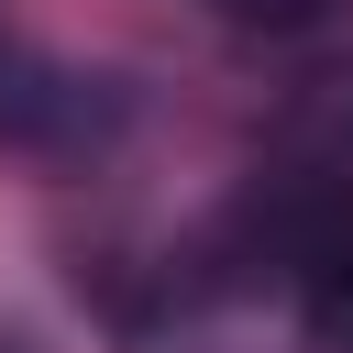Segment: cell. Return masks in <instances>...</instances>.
I'll return each mask as SVG.
<instances>
[{
  "instance_id": "1",
  "label": "cell",
  "mask_w": 353,
  "mask_h": 353,
  "mask_svg": "<svg viewBox=\"0 0 353 353\" xmlns=\"http://www.w3.org/2000/svg\"><path fill=\"white\" fill-rule=\"evenodd\" d=\"M309 331H320L331 353H353V243H331V254L309 265Z\"/></svg>"
},
{
  "instance_id": "2",
  "label": "cell",
  "mask_w": 353,
  "mask_h": 353,
  "mask_svg": "<svg viewBox=\"0 0 353 353\" xmlns=\"http://www.w3.org/2000/svg\"><path fill=\"white\" fill-rule=\"evenodd\" d=\"M221 11H232V22H309L320 0H221Z\"/></svg>"
}]
</instances>
